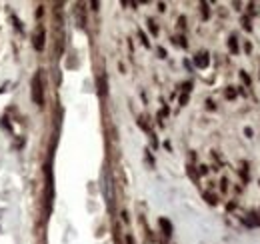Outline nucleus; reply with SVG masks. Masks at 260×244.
<instances>
[{
	"label": "nucleus",
	"mask_w": 260,
	"mask_h": 244,
	"mask_svg": "<svg viewBox=\"0 0 260 244\" xmlns=\"http://www.w3.org/2000/svg\"><path fill=\"white\" fill-rule=\"evenodd\" d=\"M30 96H32V102L36 106H42L44 104V80H42V72H36L32 76V82H30Z\"/></svg>",
	"instance_id": "nucleus-1"
},
{
	"label": "nucleus",
	"mask_w": 260,
	"mask_h": 244,
	"mask_svg": "<svg viewBox=\"0 0 260 244\" xmlns=\"http://www.w3.org/2000/svg\"><path fill=\"white\" fill-rule=\"evenodd\" d=\"M44 176H46V196H44V200H46V216H48V214H50V210H52V198H54L52 160H48V162H46V166H44Z\"/></svg>",
	"instance_id": "nucleus-2"
},
{
	"label": "nucleus",
	"mask_w": 260,
	"mask_h": 244,
	"mask_svg": "<svg viewBox=\"0 0 260 244\" xmlns=\"http://www.w3.org/2000/svg\"><path fill=\"white\" fill-rule=\"evenodd\" d=\"M44 40H46V30H44L42 24H38L32 32V46L36 52H42L44 50Z\"/></svg>",
	"instance_id": "nucleus-3"
},
{
	"label": "nucleus",
	"mask_w": 260,
	"mask_h": 244,
	"mask_svg": "<svg viewBox=\"0 0 260 244\" xmlns=\"http://www.w3.org/2000/svg\"><path fill=\"white\" fill-rule=\"evenodd\" d=\"M208 62H210V60H208V54L206 52H198L196 56H194V64H196L198 68H206Z\"/></svg>",
	"instance_id": "nucleus-4"
},
{
	"label": "nucleus",
	"mask_w": 260,
	"mask_h": 244,
	"mask_svg": "<svg viewBox=\"0 0 260 244\" xmlns=\"http://www.w3.org/2000/svg\"><path fill=\"white\" fill-rule=\"evenodd\" d=\"M158 224H160V228H162V234H164V236H170V234H172V224H170V220L160 218Z\"/></svg>",
	"instance_id": "nucleus-5"
},
{
	"label": "nucleus",
	"mask_w": 260,
	"mask_h": 244,
	"mask_svg": "<svg viewBox=\"0 0 260 244\" xmlns=\"http://www.w3.org/2000/svg\"><path fill=\"white\" fill-rule=\"evenodd\" d=\"M242 222H244L246 226H260V218H258V214H254V212H250L248 218H244Z\"/></svg>",
	"instance_id": "nucleus-6"
},
{
	"label": "nucleus",
	"mask_w": 260,
	"mask_h": 244,
	"mask_svg": "<svg viewBox=\"0 0 260 244\" xmlns=\"http://www.w3.org/2000/svg\"><path fill=\"white\" fill-rule=\"evenodd\" d=\"M76 20H78V26H80V28H84L86 20H84V8H82V4L76 6Z\"/></svg>",
	"instance_id": "nucleus-7"
},
{
	"label": "nucleus",
	"mask_w": 260,
	"mask_h": 244,
	"mask_svg": "<svg viewBox=\"0 0 260 244\" xmlns=\"http://www.w3.org/2000/svg\"><path fill=\"white\" fill-rule=\"evenodd\" d=\"M228 48H230L232 54H238V40H236V36H230V38H228Z\"/></svg>",
	"instance_id": "nucleus-8"
},
{
	"label": "nucleus",
	"mask_w": 260,
	"mask_h": 244,
	"mask_svg": "<svg viewBox=\"0 0 260 244\" xmlns=\"http://www.w3.org/2000/svg\"><path fill=\"white\" fill-rule=\"evenodd\" d=\"M204 200H206L208 204H212V206H214V204H216V202H218V198L214 196L212 192H204Z\"/></svg>",
	"instance_id": "nucleus-9"
},
{
	"label": "nucleus",
	"mask_w": 260,
	"mask_h": 244,
	"mask_svg": "<svg viewBox=\"0 0 260 244\" xmlns=\"http://www.w3.org/2000/svg\"><path fill=\"white\" fill-rule=\"evenodd\" d=\"M224 96H226L228 100H232V98H234V96H236V90H234V88H232V86H228V88H226V92H224Z\"/></svg>",
	"instance_id": "nucleus-10"
},
{
	"label": "nucleus",
	"mask_w": 260,
	"mask_h": 244,
	"mask_svg": "<svg viewBox=\"0 0 260 244\" xmlns=\"http://www.w3.org/2000/svg\"><path fill=\"white\" fill-rule=\"evenodd\" d=\"M148 28H150V32L154 34V36H158V26H156L152 20H148Z\"/></svg>",
	"instance_id": "nucleus-11"
},
{
	"label": "nucleus",
	"mask_w": 260,
	"mask_h": 244,
	"mask_svg": "<svg viewBox=\"0 0 260 244\" xmlns=\"http://www.w3.org/2000/svg\"><path fill=\"white\" fill-rule=\"evenodd\" d=\"M138 36H140V40H142V44H144V46H150L148 38H146V34H144V32H142V30H140V32H138Z\"/></svg>",
	"instance_id": "nucleus-12"
},
{
	"label": "nucleus",
	"mask_w": 260,
	"mask_h": 244,
	"mask_svg": "<svg viewBox=\"0 0 260 244\" xmlns=\"http://www.w3.org/2000/svg\"><path fill=\"white\" fill-rule=\"evenodd\" d=\"M242 24H244V30H248V32H250V30H252V24H250V18H244V20H242Z\"/></svg>",
	"instance_id": "nucleus-13"
},
{
	"label": "nucleus",
	"mask_w": 260,
	"mask_h": 244,
	"mask_svg": "<svg viewBox=\"0 0 260 244\" xmlns=\"http://www.w3.org/2000/svg\"><path fill=\"white\" fill-rule=\"evenodd\" d=\"M202 16H204V18H208V16H210V10H208V4H204V2H202Z\"/></svg>",
	"instance_id": "nucleus-14"
},
{
	"label": "nucleus",
	"mask_w": 260,
	"mask_h": 244,
	"mask_svg": "<svg viewBox=\"0 0 260 244\" xmlns=\"http://www.w3.org/2000/svg\"><path fill=\"white\" fill-rule=\"evenodd\" d=\"M178 26H180V28H186V18H184V16H180V18H178Z\"/></svg>",
	"instance_id": "nucleus-15"
},
{
	"label": "nucleus",
	"mask_w": 260,
	"mask_h": 244,
	"mask_svg": "<svg viewBox=\"0 0 260 244\" xmlns=\"http://www.w3.org/2000/svg\"><path fill=\"white\" fill-rule=\"evenodd\" d=\"M240 78L246 82V84H250V78H248V74H246V72H240Z\"/></svg>",
	"instance_id": "nucleus-16"
},
{
	"label": "nucleus",
	"mask_w": 260,
	"mask_h": 244,
	"mask_svg": "<svg viewBox=\"0 0 260 244\" xmlns=\"http://www.w3.org/2000/svg\"><path fill=\"white\" fill-rule=\"evenodd\" d=\"M220 188H222V190H226V188H228V180H226V178H222V180H220Z\"/></svg>",
	"instance_id": "nucleus-17"
},
{
	"label": "nucleus",
	"mask_w": 260,
	"mask_h": 244,
	"mask_svg": "<svg viewBox=\"0 0 260 244\" xmlns=\"http://www.w3.org/2000/svg\"><path fill=\"white\" fill-rule=\"evenodd\" d=\"M186 102H188V94H186V92H184V94L180 96V104H186Z\"/></svg>",
	"instance_id": "nucleus-18"
},
{
	"label": "nucleus",
	"mask_w": 260,
	"mask_h": 244,
	"mask_svg": "<svg viewBox=\"0 0 260 244\" xmlns=\"http://www.w3.org/2000/svg\"><path fill=\"white\" fill-rule=\"evenodd\" d=\"M158 56L160 58H166V50H164V48H158Z\"/></svg>",
	"instance_id": "nucleus-19"
},
{
	"label": "nucleus",
	"mask_w": 260,
	"mask_h": 244,
	"mask_svg": "<svg viewBox=\"0 0 260 244\" xmlns=\"http://www.w3.org/2000/svg\"><path fill=\"white\" fill-rule=\"evenodd\" d=\"M126 244H134V238H132V234H126Z\"/></svg>",
	"instance_id": "nucleus-20"
},
{
	"label": "nucleus",
	"mask_w": 260,
	"mask_h": 244,
	"mask_svg": "<svg viewBox=\"0 0 260 244\" xmlns=\"http://www.w3.org/2000/svg\"><path fill=\"white\" fill-rule=\"evenodd\" d=\"M198 172H200V174H206L208 168H206V166H198Z\"/></svg>",
	"instance_id": "nucleus-21"
},
{
	"label": "nucleus",
	"mask_w": 260,
	"mask_h": 244,
	"mask_svg": "<svg viewBox=\"0 0 260 244\" xmlns=\"http://www.w3.org/2000/svg\"><path fill=\"white\" fill-rule=\"evenodd\" d=\"M244 134L248 136V138H250V136H252V128H244Z\"/></svg>",
	"instance_id": "nucleus-22"
}]
</instances>
